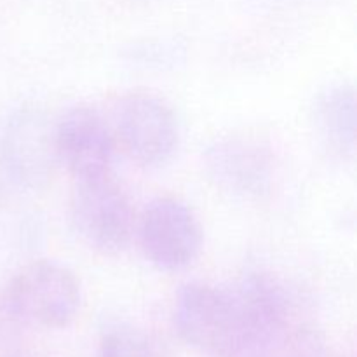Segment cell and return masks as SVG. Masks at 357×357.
Returning <instances> with one entry per match:
<instances>
[{
	"mask_svg": "<svg viewBox=\"0 0 357 357\" xmlns=\"http://www.w3.org/2000/svg\"><path fill=\"white\" fill-rule=\"evenodd\" d=\"M70 218L80 239L103 255L124 250L135 223L128 195L108 174L77 181Z\"/></svg>",
	"mask_w": 357,
	"mask_h": 357,
	"instance_id": "3",
	"label": "cell"
},
{
	"mask_svg": "<svg viewBox=\"0 0 357 357\" xmlns=\"http://www.w3.org/2000/svg\"><path fill=\"white\" fill-rule=\"evenodd\" d=\"M56 159L77 181L108 174L114 135L94 108L79 105L54 126Z\"/></svg>",
	"mask_w": 357,
	"mask_h": 357,
	"instance_id": "7",
	"label": "cell"
},
{
	"mask_svg": "<svg viewBox=\"0 0 357 357\" xmlns=\"http://www.w3.org/2000/svg\"><path fill=\"white\" fill-rule=\"evenodd\" d=\"M114 129L131 160L157 167L173 157L178 146V122L162 98L150 93H131L115 107Z\"/></svg>",
	"mask_w": 357,
	"mask_h": 357,
	"instance_id": "5",
	"label": "cell"
},
{
	"mask_svg": "<svg viewBox=\"0 0 357 357\" xmlns=\"http://www.w3.org/2000/svg\"><path fill=\"white\" fill-rule=\"evenodd\" d=\"M208 167L216 183L237 195H260L267 190L272 159L257 142L232 138L216 142L208 152Z\"/></svg>",
	"mask_w": 357,
	"mask_h": 357,
	"instance_id": "8",
	"label": "cell"
},
{
	"mask_svg": "<svg viewBox=\"0 0 357 357\" xmlns=\"http://www.w3.org/2000/svg\"><path fill=\"white\" fill-rule=\"evenodd\" d=\"M174 326L180 337L197 351L234 357L246 335L244 317L232 289L190 282L178 291Z\"/></svg>",
	"mask_w": 357,
	"mask_h": 357,
	"instance_id": "1",
	"label": "cell"
},
{
	"mask_svg": "<svg viewBox=\"0 0 357 357\" xmlns=\"http://www.w3.org/2000/svg\"><path fill=\"white\" fill-rule=\"evenodd\" d=\"M96 357H155V354L145 335L122 326L105 333Z\"/></svg>",
	"mask_w": 357,
	"mask_h": 357,
	"instance_id": "10",
	"label": "cell"
},
{
	"mask_svg": "<svg viewBox=\"0 0 357 357\" xmlns=\"http://www.w3.org/2000/svg\"><path fill=\"white\" fill-rule=\"evenodd\" d=\"M314 122L324 145L340 155L352 159L356 152V94L347 82L328 84L314 101Z\"/></svg>",
	"mask_w": 357,
	"mask_h": 357,
	"instance_id": "9",
	"label": "cell"
},
{
	"mask_svg": "<svg viewBox=\"0 0 357 357\" xmlns=\"http://www.w3.org/2000/svg\"><path fill=\"white\" fill-rule=\"evenodd\" d=\"M139 246L160 272H180L197 260L202 229L183 201L171 195L153 199L143 209L138 225Z\"/></svg>",
	"mask_w": 357,
	"mask_h": 357,
	"instance_id": "4",
	"label": "cell"
},
{
	"mask_svg": "<svg viewBox=\"0 0 357 357\" xmlns=\"http://www.w3.org/2000/svg\"><path fill=\"white\" fill-rule=\"evenodd\" d=\"M0 157L6 173L21 188L38 190L54 169V128L35 105H23L10 114L0 136Z\"/></svg>",
	"mask_w": 357,
	"mask_h": 357,
	"instance_id": "6",
	"label": "cell"
},
{
	"mask_svg": "<svg viewBox=\"0 0 357 357\" xmlns=\"http://www.w3.org/2000/svg\"><path fill=\"white\" fill-rule=\"evenodd\" d=\"M7 307L21 321L40 328H65L75 319L82 288L75 272L52 260L21 268L7 286Z\"/></svg>",
	"mask_w": 357,
	"mask_h": 357,
	"instance_id": "2",
	"label": "cell"
}]
</instances>
